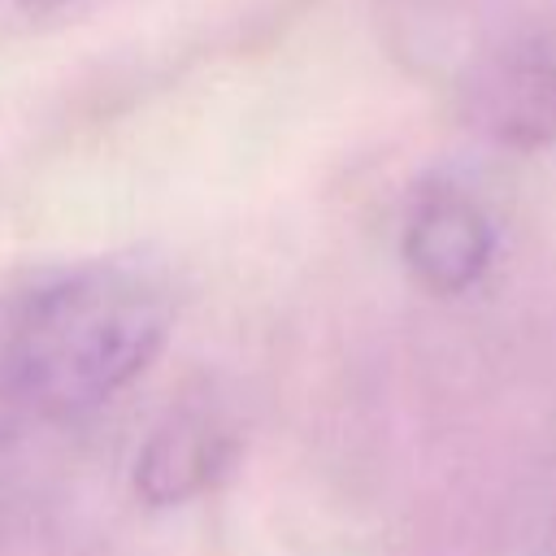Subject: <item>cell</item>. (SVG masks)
<instances>
[{
	"mask_svg": "<svg viewBox=\"0 0 556 556\" xmlns=\"http://www.w3.org/2000/svg\"><path fill=\"white\" fill-rule=\"evenodd\" d=\"M165 334L169 304L152 278L87 265L26 300L9 334V378L35 413L83 417L126 391Z\"/></svg>",
	"mask_w": 556,
	"mask_h": 556,
	"instance_id": "cell-1",
	"label": "cell"
},
{
	"mask_svg": "<svg viewBox=\"0 0 556 556\" xmlns=\"http://www.w3.org/2000/svg\"><path fill=\"white\" fill-rule=\"evenodd\" d=\"M478 122L517 148H539L556 139V56L513 52L500 56L473 87Z\"/></svg>",
	"mask_w": 556,
	"mask_h": 556,
	"instance_id": "cell-4",
	"label": "cell"
},
{
	"mask_svg": "<svg viewBox=\"0 0 556 556\" xmlns=\"http://www.w3.org/2000/svg\"><path fill=\"white\" fill-rule=\"evenodd\" d=\"M30 13H52V9H65V4H78V0H22Z\"/></svg>",
	"mask_w": 556,
	"mask_h": 556,
	"instance_id": "cell-5",
	"label": "cell"
},
{
	"mask_svg": "<svg viewBox=\"0 0 556 556\" xmlns=\"http://www.w3.org/2000/svg\"><path fill=\"white\" fill-rule=\"evenodd\" d=\"M495 235L486 213L456 187H430L417 195L404 226V261L421 287L456 295L473 287L491 261Z\"/></svg>",
	"mask_w": 556,
	"mask_h": 556,
	"instance_id": "cell-2",
	"label": "cell"
},
{
	"mask_svg": "<svg viewBox=\"0 0 556 556\" xmlns=\"http://www.w3.org/2000/svg\"><path fill=\"white\" fill-rule=\"evenodd\" d=\"M235 456V434L204 408L174 413L152 430L135 460V486L148 504H178L204 491Z\"/></svg>",
	"mask_w": 556,
	"mask_h": 556,
	"instance_id": "cell-3",
	"label": "cell"
}]
</instances>
